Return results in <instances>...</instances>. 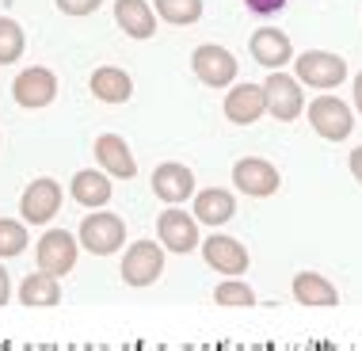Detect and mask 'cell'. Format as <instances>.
Here are the masks:
<instances>
[{
    "label": "cell",
    "mask_w": 362,
    "mask_h": 351,
    "mask_svg": "<svg viewBox=\"0 0 362 351\" xmlns=\"http://www.w3.org/2000/svg\"><path fill=\"white\" fill-rule=\"evenodd\" d=\"M57 210H62V183L50 180V176L27 183L23 199H19V214H23V221H31V226H46Z\"/></svg>",
    "instance_id": "8"
},
{
    "label": "cell",
    "mask_w": 362,
    "mask_h": 351,
    "mask_svg": "<svg viewBox=\"0 0 362 351\" xmlns=\"http://www.w3.org/2000/svg\"><path fill=\"white\" fill-rule=\"evenodd\" d=\"M156 16L172 27H187L202 19V0H156Z\"/></svg>",
    "instance_id": "23"
},
{
    "label": "cell",
    "mask_w": 362,
    "mask_h": 351,
    "mask_svg": "<svg viewBox=\"0 0 362 351\" xmlns=\"http://www.w3.org/2000/svg\"><path fill=\"white\" fill-rule=\"evenodd\" d=\"M160 271H164V248L160 245L138 241V245L126 248V260H122L126 287H149V282L160 279Z\"/></svg>",
    "instance_id": "9"
},
{
    "label": "cell",
    "mask_w": 362,
    "mask_h": 351,
    "mask_svg": "<svg viewBox=\"0 0 362 351\" xmlns=\"http://www.w3.org/2000/svg\"><path fill=\"white\" fill-rule=\"evenodd\" d=\"M100 4L103 0H57V8H62L65 16H92Z\"/></svg>",
    "instance_id": "27"
},
{
    "label": "cell",
    "mask_w": 362,
    "mask_h": 351,
    "mask_svg": "<svg viewBox=\"0 0 362 351\" xmlns=\"http://www.w3.org/2000/svg\"><path fill=\"white\" fill-rule=\"evenodd\" d=\"M355 107H358V111H362V73L355 76Z\"/></svg>",
    "instance_id": "31"
},
{
    "label": "cell",
    "mask_w": 362,
    "mask_h": 351,
    "mask_svg": "<svg viewBox=\"0 0 362 351\" xmlns=\"http://www.w3.org/2000/svg\"><path fill=\"white\" fill-rule=\"evenodd\" d=\"M214 301H218V306H233V309H248V306H256V290L240 279H229L214 290Z\"/></svg>",
    "instance_id": "26"
},
{
    "label": "cell",
    "mask_w": 362,
    "mask_h": 351,
    "mask_svg": "<svg viewBox=\"0 0 362 351\" xmlns=\"http://www.w3.org/2000/svg\"><path fill=\"white\" fill-rule=\"evenodd\" d=\"M309 126L325 142H344L355 130V119H351V107L339 96H317L309 103Z\"/></svg>",
    "instance_id": "3"
},
{
    "label": "cell",
    "mask_w": 362,
    "mask_h": 351,
    "mask_svg": "<svg viewBox=\"0 0 362 351\" xmlns=\"http://www.w3.org/2000/svg\"><path fill=\"white\" fill-rule=\"evenodd\" d=\"M293 298H298V306H336L339 290L317 271H301V275H293Z\"/></svg>",
    "instance_id": "21"
},
{
    "label": "cell",
    "mask_w": 362,
    "mask_h": 351,
    "mask_svg": "<svg viewBox=\"0 0 362 351\" xmlns=\"http://www.w3.org/2000/svg\"><path fill=\"white\" fill-rule=\"evenodd\" d=\"M23 46H27V35L16 19H4L0 16V65H12L23 57Z\"/></svg>",
    "instance_id": "24"
},
{
    "label": "cell",
    "mask_w": 362,
    "mask_h": 351,
    "mask_svg": "<svg viewBox=\"0 0 362 351\" xmlns=\"http://www.w3.org/2000/svg\"><path fill=\"white\" fill-rule=\"evenodd\" d=\"M12 96H16L19 107H27V111L50 107L57 100V76L50 69H42V65H31V69H23L12 81Z\"/></svg>",
    "instance_id": "7"
},
{
    "label": "cell",
    "mask_w": 362,
    "mask_h": 351,
    "mask_svg": "<svg viewBox=\"0 0 362 351\" xmlns=\"http://www.w3.org/2000/svg\"><path fill=\"white\" fill-rule=\"evenodd\" d=\"M293 81L298 84H309V88H339L347 76V62L339 54H328V50H305L293 62Z\"/></svg>",
    "instance_id": "1"
},
{
    "label": "cell",
    "mask_w": 362,
    "mask_h": 351,
    "mask_svg": "<svg viewBox=\"0 0 362 351\" xmlns=\"http://www.w3.org/2000/svg\"><path fill=\"white\" fill-rule=\"evenodd\" d=\"M76 241H81L92 256H111V252L126 241V221L119 218V214H107V210L88 214V218L81 221Z\"/></svg>",
    "instance_id": "2"
},
{
    "label": "cell",
    "mask_w": 362,
    "mask_h": 351,
    "mask_svg": "<svg viewBox=\"0 0 362 351\" xmlns=\"http://www.w3.org/2000/svg\"><path fill=\"white\" fill-rule=\"evenodd\" d=\"M199 245H202V260H206L218 275H244V271H248V248H244L240 241L214 233V237L199 241Z\"/></svg>",
    "instance_id": "11"
},
{
    "label": "cell",
    "mask_w": 362,
    "mask_h": 351,
    "mask_svg": "<svg viewBox=\"0 0 362 351\" xmlns=\"http://www.w3.org/2000/svg\"><path fill=\"white\" fill-rule=\"evenodd\" d=\"M95 161H100L103 172L115 176V180H134V176H138V161H134L130 145H126V138H119V134H100V138H95Z\"/></svg>",
    "instance_id": "12"
},
{
    "label": "cell",
    "mask_w": 362,
    "mask_h": 351,
    "mask_svg": "<svg viewBox=\"0 0 362 351\" xmlns=\"http://www.w3.org/2000/svg\"><path fill=\"white\" fill-rule=\"evenodd\" d=\"M351 176L362 183V145H358V149H351Z\"/></svg>",
    "instance_id": "30"
},
{
    "label": "cell",
    "mask_w": 362,
    "mask_h": 351,
    "mask_svg": "<svg viewBox=\"0 0 362 351\" xmlns=\"http://www.w3.org/2000/svg\"><path fill=\"white\" fill-rule=\"evenodd\" d=\"M115 23L130 38H153L156 35V12L149 0H115Z\"/></svg>",
    "instance_id": "17"
},
{
    "label": "cell",
    "mask_w": 362,
    "mask_h": 351,
    "mask_svg": "<svg viewBox=\"0 0 362 351\" xmlns=\"http://www.w3.org/2000/svg\"><path fill=\"white\" fill-rule=\"evenodd\" d=\"M69 191H73V199L81 202V207L88 210H100L111 202V180H107L103 172H95V168H81L73 176V183H69Z\"/></svg>",
    "instance_id": "18"
},
{
    "label": "cell",
    "mask_w": 362,
    "mask_h": 351,
    "mask_svg": "<svg viewBox=\"0 0 362 351\" xmlns=\"http://www.w3.org/2000/svg\"><path fill=\"white\" fill-rule=\"evenodd\" d=\"M191 69L206 88H229L233 81H237L240 65H237V57L225 50V46L206 42V46H199V50L191 54Z\"/></svg>",
    "instance_id": "4"
},
{
    "label": "cell",
    "mask_w": 362,
    "mask_h": 351,
    "mask_svg": "<svg viewBox=\"0 0 362 351\" xmlns=\"http://www.w3.org/2000/svg\"><path fill=\"white\" fill-rule=\"evenodd\" d=\"M233 183L252 199H267V195L279 191V168L263 157H244L233 164Z\"/></svg>",
    "instance_id": "10"
},
{
    "label": "cell",
    "mask_w": 362,
    "mask_h": 351,
    "mask_svg": "<svg viewBox=\"0 0 362 351\" xmlns=\"http://www.w3.org/2000/svg\"><path fill=\"white\" fill-rule=\"evenodd\" d=\"M92 92L100 103H126L134 96V81L126 69H115V65H103V69L92 73Z\"/></svg>",
    "instance_id": "19"
},
{
    "label": "cell",
    "mask_w": 362,
    "mask_h": 351,
    "mask_svg": "<svg viewBox=\"0 0 362 351\" xmlns=\"http://www.w3.org/2000/svg\"><path fill=\"white\" fill-rule=\"evenodd\" d=\"M233 214H237V202H233V195H229V191L206 188V191L194 195V218L206 221V226H225V221H229Z\"/></svg>",
    "instance_id": "20"
},
{
    "label": "cell",
    "mask_w": 362,
    "mask_h": 351,
    "mask_svg": "<svg viewBox=\"0 0 362 351\" xmlns=\"http://www.w3.org/2000/svg\"><path fill=\"white\" fill-rule=\"evenodd\" d=\"M153 191H156V199H164V202H183L187 195L194 191V176L187 164H156V172H153Z\"/></svg>",
    "instance_id": "16"
},
{
    "label": "cell",
    "mask_w": 362,
    "mask_h": 351,
    "mask_svg": "<svg viewBox=\"0 0 362 351\" xmlns=\"http://www.w3.org/2000/svg\"><path fill=\"white\" fill-rule=\"evenodd\" d=\"M31 241H27V226L16 218H0V260H12L19 256Z\"/></svg>",
    "instance_id": "25"
},
{
    "label": "cell",
    "mask_w": 362,
    "mask_h": 351,
    "mask_svg": "<svg viewBox=\"0 0 362 351\" xmlns=\"http://www.w3.org/2000/svg\"><path fill=\"white\" fill-rule=\"evenodd\" d=\"M19 301L31 309H50L62 301V287H57V275H46V271H38V275H27L23 287H19Z\"/></svg>",
    "instance_id": "22"
},
{
    "label": "cell",
    "mask_w": 362,
    "mask_h": 351,
    "mask_svg": "<svg viewBox=\"0 0 362 351\" xmlns=\"http://www.w3.org/2000/svg\"><path fill=\"white\" fill-rule=\"evenodd\" d=\"M252 57H256L259 65H267L271 73L282 69L286 62H293V42L286 31H279V27H259L256 35H252Z\"/></svg>",
    "instance_id": "15"
},
{
    "label": "cell",
    "mask_w": 362,
    "mask_h": 351,
    "mask_svg": "<svg viewBox=\"0 0 362 351\" xmlns=\"http://www.w3.org/2000/svg\"><path fill=\"white\" fill-rule=\"evenodd\" d=\"M248 4V12H256V16H275L286 8V0H244Z\"/></svg>",
    "instance_id": "28"
},
{
    "label": "cell",
    "mask_w": 362,
    "mask_h": 351,
    "mask_svg": "<svg viewBox=\"0 0 362 351\" xmlns=\"http://www.w3.org/2000/svg\"><path fill=\"white\" fill-rule=\"evenodd\" d=\"M8 298H12V282H8V271L0 263V306H8Z\"/></svg>",
    "instance_id": "29"
},
{
    "label": "cell",
    "mask_w": 362,
    "mask_h": 351,
    "mask_svg": "<svg viewBox=\"0 0 362 351\" xmlns=\"http://www.w3.org/2000/svg\"><path fill=\"white\" fill-rule=\"evenodd\" d=\"M259 115H267V96H263V84H237L229 96H225V119L237 122V126H248L256 122Z\"/></svg>",
    "instance_id": "14"
},
{
    "label": "cell",
    "mask_w": 362,
    "mask_h": 351,
    "mask_svg": "<svg viewBox=\"0 0 362 351\" xmlns=\"http://www.w3.org/2000/svg\"><path fill=\"white\" fill-rule=\"evenodd\" d=\"M76 248H81V241L69 229H46L42 241H38V271H46V275H69L76 267Z\"/></svg>",
    "instance_id": "5"
},
{
    "label": "cell",
    "mask_w": 362,
    "mask_h": 351,
    "mask_svg": "<svg viewBox=\"0 0 362 351\" xmlns=\"http://www.w3.org/2000/svg\"><path fill=\"white\" fill-rule=\"evenodd\" d=\"M263 96H267V111L275 115L279 122H293L301 111H305V96H301V84L286 76L282 69H275L263 81Z\"/></svg>",
    "instance_id": "6"
},
{
    "label": "cell",
    "mask_w": 362,
    "mask_h": 351,
    "mask_svg": "<svg viewBox=\"0 0 362 351\" xmlns=\"http://www.w3.org/2000/svg\"><path fill=\"white\" fill-rule=\"evenodd\" d=\"M156 229H160V245L164 248H172V252H191V248H199V226H194V218L187 210H164L160 214V221H156Z\"/></svg>",
    "instance_id": "13"
}]
</instances>
